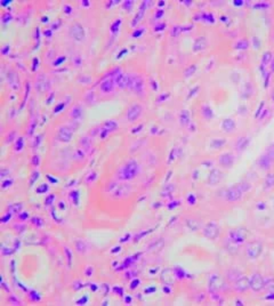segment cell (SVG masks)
Masks as SVG:
<instances>
[{"instance_id":"5b68a950","label":"cell","mask_w":274,"mask_h":306,"mask_svg":"<svg viewBox=\"0 0 274 306\" xmlns=\"http://www.w3.org/2000/svg\"><path fill=\"white\" fill-rule=\"evenodd\" d=\"M142 113H143V106L138 103H134L127 109L126 119L129 122H134L142 117Z\"/></svg>"},{"instance_id":"8d00e7d4","label":"cell","mask_w":274,"mask_h":306,"mask_svg":"<svg viewBox=\"0 0 274 306\" xmlns=\"http://www.w3.org/2000/svg\"><path fill=\"white\" fill-rule=\"evenodd\" d=\"M64 61H65V57H64V56H61L58 59H56V62H54V65H59V64H62Z\"/></svg>"},{"instance_id":"e575fe53","label":"cell","mask_w":274,"mask_h":306,"mask_svg":"<svg viewBox=\"0 0 274 306\" xmlns=\"http://www.w3.org/2000/svg\"><path fill=\"white\" fill-rule=\"evenodd\" d=\"M10 218H12V214L7 212V214L4 216V218H1V223H7V220H8V219L10 220Z\"/></svg>"},{"instance_id":"83f0119b","label":"cell","mask_w":274,"mask_h":306,"mask_svg":"<svg viewBox=\"0 0 274 306\" xmlns=\"http://www.w3.org/2000/svg\"><path fill=\"white\" fill-rule=\"evenodd\" d=\"M96 178H97L96 171H94V170H93V171H90V173L88 174V176L86 177V183H87V184H90V183L94 182Z\"/></svg>"},{"instance_id":"b9f144b4","label":"cell","mask_w":274,"mask_h":306,"mask_svg":"<svg viewBox=\"0 0 274 306\" xmlns=\"http://www.w3.org/2000/svg\"><path fill=\"white\" fill-rule=\"evenodd\" d=\"M120 250H121V247H119V246H118V247H115L114 249H112V253H115V251H120Z\"/></svg>"},{"instance_id":"52a82bcc","label":"cell","mask_w":274,"mask_h":306,"mask_svg":"<svg viewBox=\"0 0 274 306\" xmlns=\"http://www.w3.org/2000/svg\"><path fill=\"white\" fill-rule=\"evenodd\" d=\"M119 128V124L117 121H114V120H107L106 122H104L102 124V131H101V135H99V137L101 138H105V137H107V135L112 133V131L117 130Z\"/></svg>"},{"instance_id":"ab89813d","label":"cell","mask_w":274,"mask_h":306,"mask_svg":"<svg viewBox=\"0 0 274 306\" xmlns=\"http://www.w3.org/2000/svg\"><path fill=\"white\" fill-rule=\"evenodd\" d=\"M138 284H140V280H134V282L130 284V288H132V289H135V287L138 286Z\"/></svg>"},{"instance_id":"9a60e30c","label":"cell","mask_w":274,"mask_h":306,"mask_svg":"<svg viewBox=\"0 0 274 306\" xmlns=\"http://www.w3.org/2000/svg\"><path fill=\"white\" fill-rule=\"evenodd\" d=\"M249 283H250L251 288L255 291H259L260 289H262V287L264 286L263 279H262V277H260L259 274H254V275L250 277Z\"/></svg>"},{"instance_id":"4fadbf2b","label":"cell","mask_w":274,"mask_h":306,"mask_svg":"<svg viewBox=\"0 0 274 306\" xmlns=\"http://www.w3.org/2000/svg\"><path fill=\"white\" fill-rule=\"evenodd\" d=\"M218 233V226L215 223H209L205 228H203V234L209 239H215Z\"/></svg>"},{"instance_id":"d6986e66","label":"cell","mask_w":274,"mask_h":306,"mask_svg":"<svg viewBox=\"0 0 274 306\" xmlns=\"http://www.w3.org/2000/svg\"><path fill=\"white\" fill-rule=\"evenodd\" d=\"M221 178H222V174L219 173V170H213L209 175V183L210 184H217L218 182H221Z\"/></svg>"},{"instance_id":"ba28073f","label":"cell","mask_w":274,"mask_h":306,"mask_svg":"<svg viewBox=\"0 0 274 306\" xmlns=\"http://www.w3.org/2000/svg\"><path fill=\"white\" fill-rule=\"evenodd\" d=\"M49 88H50V82L48 80V78L45 74H39L36 79V89L39 93H44V92H47Z\"/></svg>"},{"instance_id":"5bb4252c","label":"cell","mask_w":274,"mask_h":306,"mask_svg":"<svg viewBox=\"0 0 274 306\" xmlns=\"http://www.w3.org/2000/svg\"><path fill=\"white\" fill-rule=\"evenodd\" d=\"M74 248H75V250H77L80 255H85V254L88 253L89 245L85 240H82V239H77V240L74 241Z\"/></svg>"},{"instance_id":"30bf717a","label":"cell","mask_w":274,"mask_h":306,"mask_svg":"<svg viewBox=\"0 0 274 306\" xmlns=\"http://www.w3.org/2000/svg\"><path fill=\"white\" fill-rule=\"evenodd\" d=\"M218 161H219V165L222 167L227 169V168H231L234 165V155L231 152H225L219 155Z\"/></svg>"},{"instance_id":"7bdbcfd3","label":"cell","mask_w":274,"mask_h":306,"mask_svg":"<svg viewBox=\"0 0 274 306\" xmlns=\"http://www.w3.org/2000/svg\"><path fill=\"white\" fill-rule=\"evenodd\" d=\"M65 9H66V13L69 14V13H70V10H71V8H70V6H65Z\"/></svg>"},{"instance_id":"f35d334b","label":"cell","mask_w":274,"mask_h":306,"mask_svg":"<svg viewBox=\"0 0 274 306\" xmlns=\"http://www.w3.org/2000/svg\"><path fill=\"white\" fill-rule=\"evenodd\" d=\"M90 270H93V267H91V266H88V267H87V270H86V273H85V274H86V277H90V275L93 274V271L90 272Z\"/></svg>"},{"instance_id":"4316f807","label":"cell","mask_w":274,"mask_h":306,"mask_svg":"<svg viewBox=\"0 0 274 306\" xmlns=\"http://www.w3.org/2000/svg\"><path fill=\"white\" fill-rule=\"evenodd\" d=\"M48 190H49V186H48V184H41L40 186H38L37 190H36V192L39 193V194H42V193H46V192H48Z\"/></svg>"},{"instance_id":"8fae6325","label":"cell","mask_w":274,"mask_h":306,"mask_svg":"<svg viewBox=\"0 0 274 306\" xmlns=\"http://www.w3.org/2000/svg\"><path fill=\"white\" fill-rule=\"evenodd\" d=\"M242 193L243 192L241 190L237 189V186L235 187H231V189H229L225 192V199L227 201L234 202V201H237V200H240L242 198Z\"/></svg>"},{"instance_id":"277c9868","label":"cell","mask_w":274,"mask_h":306,"mask_svg":"<svg viewBox=\"0 0 274 306\" xmlns=\"http://www.w3.org/2000/svg\"><path fill=\"white\" fill-rule=\"evenodd\" d=\"M69 36L71 37L75 42H82L86 39L85 28L79 23H73L69 29Z\"/></svg>"},{"instance_id":"6da1fadb","label":"cell","mask_w":274,"mask_h":306,"mask_svg":"<svg viewBox=\"0 0 274 306\" xmlns=\"http://www.w3.org/2000/svg\"><path fill=\"white\" fill-rule=\"evenodd\" d=\"M141 165L136 160H128L122 163L115 173V179L122 182H130L141 174Z\"/></svg>"},{"instance_id":"836d02e7","label":"cell","mask_w":274,"mask_h":306,"mask_svg":"<svg viewBox=\"0 0 274 306\" xmlns=\"http://www.w3.org/2000/svg\"><path fill=\"white\" fill-rule=\"evenodd\" d=\"M65 255L67 257V262H69V266H71V250L69 249L67 247H65Z\"/></svg>"},{"instance_id":"8992f818","label":"cell","mask_w":274,"mask_h":306,"mask_svg":"<svg viewBox=\"0 0 274 306\" xmlns=\"http://www.w3.org/2000/svg\"><path fill=\"white\" fill-rule=\"evenodd\" d=\"M73 129L70 124H65V126H61L57 130V135L56 137L59 142L63 143H69L72 139V135H73Z\"/></svg>"},{"instance_id":"484cf974","label":"cell","mask_w":274,"mask_h":306,"mask_svg":"<svg viewBox=\"0 0 274 306\" xmlns=\"http://www.w3.org/2000/svg\"><path fill=\"white\" fill-rule=\"evenodd\" d=\"M202 114H203V117L206 119H211L213 118V111L208 106H203L202 108Z\"/></svg>"},{"instance_id":"7a4b0ae2","label":"cell","mask_w":274,"mask_h":306,"mask_svg":"<svg viewBox=\"0 0 274 306\" xmlns=\"http://www.w3.org/2000/svg\"><path fill=\"white\" fill-rule=\"evenodd\" d=\"M105 191L114 199H123L128 197L132 192V186L128 182H122L119 179H114L106 184Z\"/></svg>"},{"instance_id":"2e32d148","label":"cell","mask_w":274,"mask_h":306,"mask_svg":"<svg viewBox=\"0 0 274 306\" xmlns=\"http://www.w3.org/2000/svg\"><path fill=\"white\" fill-rule=\"evenodd\" d=\"M222 129L225 133H232V131L235 129V122L233 119H224L222 122Z\"/></svg>"},{"instance_id":"ac0fdd59","label":"cell","mask_w":274,"mask_h":306,"mask_svg":"<svg viewBox=\"0 0 274 306\" xmlns=\"http://www.w3.org/2000/svg\"><path fill=\"white\" fill-rule=\"evenodd\" d=\"M83 101L86 102V104L88 105H94L96 103V95H95V92L94 90H88L85 96H83Z\"/></svg>"},{"instance_id":"d6a6232c","label":"cell","mask_w":274,"mask_h":306,"mask_svg":"<svg viewBox=\"0 0 274 306\" xmlns=\"http://www.w3.org/2000/svg\"><path fill=\"white\" fill-rule=\"evenodd\" d=\"M65 106H66V103H64V102H61V103H59V104H58V105H57V106H56V109L54 110V113H58L59 111H62V110L64 109V108H65Z\"/></svg>"},{"instance_id":"74e56055","label":"cell","mask_w":274,"mask_h":306,"mask_svg":"<svg viewBox=\"0 0 274 306\" xmlns=\"http://www.w3.org/2000/svg\"><path fill=\"white\" fill-rule=\"evenodd\" d=\"M54 198L55 195H49V197L47 198V200H45V204H47V206H49V204L53 202V200H54Z\"/></svg>"},{"instance_id":"f546056e","label":"cell","mask_w":274,"mask_h":306,"mask_svg":"<svg viewBox=\"0 0 274 306\" xmlns=\"http://www.w3.org/2000/svg\"><path fill=\"white\" fill-rule=\"evenodd\" d=\"M13 183H14V181L13 179H6V181H2L1 182V189L2 190H6L7 187H9V186H12L13 185Z\"/></svg>"},{"instance_id":"44dd1931","label":"cell","mask_w":274,"mask_h":306,"mask_svg":"<svg viewBox=\"0 0 274 306\" xmlns=\"http://www.w3.org/2000/svg\"><path fill=\"white\" fill-rule=\"evenodd\" d=\"M231 239L234 242H242L245 240V235L241 234V230H235L231 232Z\"/></svg>"},{"instance_id":"7c38bea8","label":"cell","mask_w":274,"mask_h":306,"mask_svg":"<svg viewBox=\"0 0 274 306\" xmlns=\"http://www.w3.org/2000/svg\"><path fill=\"white\" fill-rule=\"evenodd\" d=\"M85 116V112L80 105H74L73 108L70 111V118L73 121H81Z\"/></svg>"},{"instance_id":"1f68e13d","label":"cell","mask_w":274,"mask_h":306,"mask_svg":"<svg viewBox=\"0 0 274 306\" xmlns=\"http://www.w3.org/2000/svg\"><path fill=\"white\" fill-rule=\"evenodd\" d=\"M32 223H33L34 225H37L38 227H41V226L44 225V220L40 218V217H33V218H32Z\"/></svg>"},{"instance_id":"603a6c76","label":"cell","mask_w":274,"mask_h":306,"mask_svg":"<svg viewBox=\"0 0 274 306\" xmlns=\"http://www.w3.org/2000/svg\"><path fill=\"white\" fill-rule=\"evenodd\" d=\"M144 5H145V2L141 6V8H140V10H138V14H136V17L133 20V26H136V23H138L140 22V20H141L142 17H143V14H144V9H145V7H144Z\"/></svg>"},{"instance_id":"e0dca14e","label":"cell","mask_w":274,"mask_h":306,"mask_svg":"<svg viewBox=\"0 0 274 306\" xmlns=\"http://www.w3.org/2000/svg\"><path fill=\"white\" fill-rule=\"evenodd\" d=\"M259 253H260L259 243H251V245H249L248 250H247V254H248L249 257L255 258V257H257V256L259 255Z\"/></svg>"},{"instance_id":"cb8c5ba5","label":"cell","mask_w":274,"mask_h":306,"mask_svg":"<svg viewBox=\"0 0 274 306\" xmlns=\"http://www.w3.org/2000/svg\"><path fill=\"white\" fill-rule=\"evenodd\" d=\"M24 147V138L23 137H18L16 138V142H15V151L17 152H21Z\"/></svg>"},{"instance_id":"7402d4cb","label":"cell","mask_w":274,"mask_h":306,"mask_svg":"<svg viewBox=\"0 0 274 306\" xmlns=\"http://www.w3.org/2000/svg\"><path fill=\"white\" fill-rule=\"evenodd\" d=\"M120 25H121V20L118 18V20H115L114 22L111 24V26H110V31H111L112 36L115 37L118 34L119 30H120Z\"/></svg>"},{"instance_id":"4dcf8cb0","label":"cell","mask_w":274,"mask_h":306,"mask_svg":"<svg viewBox=\"0 0 274 306\" xmlns=\"http://www.w3.org/2000/svg\"><path fill=\"white\" fill-rule=\"evenodd\" d=\"M39 175H40L39 171H33V173H32L31 178H30V185H33V184H34V182L39 178Z\"/></svg>"},{"instance_id":"60d3db41","label":"cell","mask_w":274,"mask_h":306,"mask_svg":"<svg viewBox=\"0 0 274 306\" xmlns=\"http://www.w3.org/2000/svg\"><path fill=\"white\" fill-rule=\"evenodd\" d=\"M47 178H49V179H50V182H52V183H57V182H58V181H57L56 178H53V177H52L50 175H47Z\"/></svg>"},{"instance_id":"ffe728a7","label":"cell","mask_w":274,"mask_h":306,"mask_svg":"<svg viewBox=\"0 0 274 306\" xmlns=\"http://www.w3.org/2000/svg\"><path fill=\"white\" fill-rule=\"evenodd\" d=\"M80 146H81L82 151H89L91 147V142L89 136H85L80 139Z\"/></svg>"},{"instance_id":"d4e9b609","label":"cell","mask_w":274,"mask_h":306,"mask_svg":"<svg viewBox=\"0 0 274 306\" xmlns=\"http://www.w3.org/2000/svg\"><path fill=\"white\" fill-rule=\"evenodd\" d=\"M70 198H71L72 202H73L75 206L79 204V192H78V191H74L73 190V191L70 193Z\"/></svg>"},{"instance_id":"f1b7e54d","label":"cell","mask_w":274,"mask_h":306,"mask_svg":"<svg viewBox=\"0 0 274 306\" xmlns=\"http://www.w3.org/2000/svg\"><path fill=\"white\" fill-rule=\"evenodd\" d=\"M78 81L80 82V83H85V85H89V83H91V78L89 77V75H81V77H79L78 78Z\"/></svg>"},{"instance_id":"9c48e42d","label":"cell","mask_w":274,"mask_h":306,"mask_svg":"<svg viewBox=\"0 0 274 306\" xmlns=\"http://www.w3.org/2000/svg\"><path fill=\"white\" fill-rule=\"evenodd\" d=\"M114 88H115V82H114V79L113 78H107V79H104L101 83H99V92L102 94H111L114 92Z\"/></svg>"},{"instance_id":"3957f363","label":"cell","mask_w":274,"mask_h":306,"mask_svg":"<svg viewBox=\"0 0 274 306\" xmlns=\"http://www.w3.org/2000/svg\"><path fill=\"white\" fill-rule=\"evenodd\" d=\"M128 89H130L137 95H143L145 89H144V80L141 75L138 74H129V85Z\"/></svg>"},{"instance_id":"d590c367","label":"cell","mask_w":274,"mask_h":306,"mask_svg":"<svg viewBox=\"0 0 274 306\" xmlns=\"http://www.w3.org/2000/svg\"><path fill=\"white\" fill-rule=\"evenodd\" d=\"M18 218L21 219V220H25V219L29 218V214H28V212H22V214L18 215Z\"/></svg>"}]
</instances>
